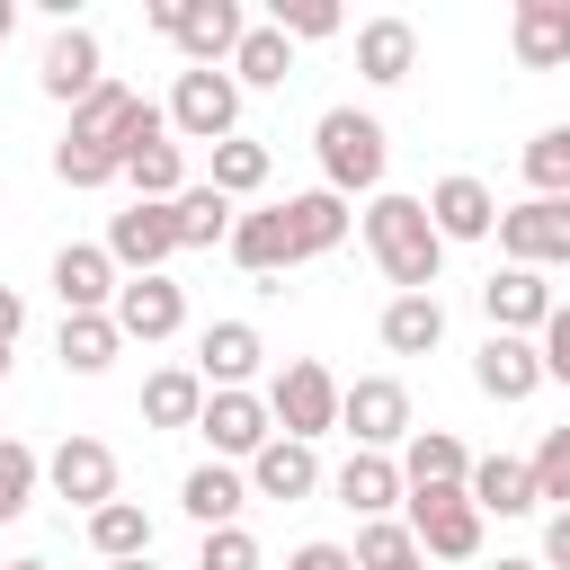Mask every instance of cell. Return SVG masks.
Returning a JSON list of instances; mask_svg holds the SVG:
<instances>
[{
    "label": "cell",
    "instance_id": "cell-1",
    "mask_svg": "<svg viewBox=\"0 0 570 570\" xmlns=\"http://www.w3.org/2000/svg\"><path fill=\"white\" fill-rule=\"evenodd\" d=\"M134 125H142V98H134L125 80H107L98 98L71 107V134L53 142V178H62V187H107V178H125Z\"/></svg>",
    "mask_w": 570,
    "mask_h": 570
},
{
    "label": "cell",
    "instance_id": "cell-2",
    "mask_svg": "<svg viewBox=\"0 0 570 570\" xmlns=\"http://www.w3.org/2000/svg\"><path fill=\"white\" fill-rule=\"evenodd\" d=\"M365 249L374 267L401 285V294H436V267H445V240L428 223V196H365Z\"/></svg>",
    "mask_w": 570,
    "mask_h": 570
},
{
    "label": "cell",
    "instance_id": "cell-3",
    "mask_svg": "<svg viewBox=\"0 0 570 570\" xmlns=\"http://www.w3.org/2000/svg\"><path fill=\"white\" fill-rule=\"evenodd\" d=\"M312 151H321V187H330V196H383L392 142H383V125H374L365 107H330V116L312 125Z\"/></svg>",
    "mask_w": 570,
    "mask_h": 570
},
{
    "label": "cell",
    "instance_id": "cell-4",
    "mask_svg": "<svg viewBox=\"0 0 570 570\" xmlns=\"http://www.w3.org/2000/svg\"><path fill=\"white\" fill-rule=\"evenodd\" d=\"M338 374L321 365V356H294V365H276V383H267V410H276V436H303V445H321L330 428H338Z\"/></svg>",
    "mask_w": 570,
    "mask_h": 570
},
{
    "label": "cell",
    "instance_id": "cell-5",
    "mask_svg": "<svg viewBox=\"0 0 570 570\" xmlns=\"http://www.w3.org/2000/svg\"><path fill=\"white\" fill-rule=\"evenodd\" d=\"M338 428L356 436V454L410 445V383H401V374H356V383L338 392Z\"/></svg>",
    "mask_w": 570,
    "mask_h": 570
},
{
    "label": "cell",
    "instance_id": "cell-6",
    "mask_svg": "<svg viewBox=\"0 0 570 570\" xmlns=\"http://www.w3.org/2000/svg\"><path fill=\"white\" fill-rule=\"evenodd\" d=\"M499 249L508 267H570V196H525V205H499Z\"/></svg>",
    "mask_w": 570,
    "mask_h": 570
},
{
    "label": "cell",
    "instance_id": "cell-7",
    "mask_svg": "<svg viewBox=\"0 0 570 570\" xmlns=\"http://www.w3.org/2000/svg\"><path fill=\"white\" fill-rule=\"evenodd\" d=\"M169 134H187V142H232V134H240V80H232V71H178V89H169Z\"/></svg>",
    "mask_w": 570,
    "mask_h": 570
},
{
    "label": "cell",
    "instance_id": "cell-8",
    "mask_svg": "<svg viewBox=\"0 0 570 570\" xmlns=\"http://www.w3.org/2000/svg\"><path fill=\"white\" fill-rule=\"evenodd\" d=\"M410 534H419V552H436V561H472V552H481V508H472V490H410Z\"/></svg>",
    "mask_w": 570,
    "mask_h": 570
},
{
    "label": "cell",
    "instance_id": "cell-9",
    "mask_svg": "<svg viewBox=\"0 0 570 570\" xmlns=\"http://www.w3.org/2000/svg\"><path fill=\"white\" fill-rule=\"evenodd\" d=\"M205 445L223 454V463H249L267 436H276V410H267V392H205Z\"/></svg>",
    "mask_w": 570,
    "mask_h": 570
},
{
    "label": "cell",
    "instance_id": "cell-10",
    "mask_svg": "<svg viewBox=\"0 0 570 570\" xmlns=\"http://www.w3.org/2000/svg\"><path fill=\"white\" fill-rule=\"evenodd\" d=\"M45 481H53V499H71V508H107L116 499V454L98 445V436H62L53 454H45Z\"/></svg>",
    "mask_w": 570,
    "mask_h": 570
},
{
    "label": "cell",
    "instance_id": "cell-11",
    "mask_svg": "<svg viewBox=\"0 0 570 570\" xmlns=\"http://www.w3.org/2000/svg\"><path fill=\"white\" fill-rule=\"evenodd\" d=\"M240 36H249V18L232 9V0H187L178 9V53H187V71H223L232 53H240Z\"/></svg>",
    "mask_w": 570,
    "mask_h": 570
},
{
    "label": "cell",
    "instance_id": "cell-12",
    "mask_svg": "<svg viewBox=\"0 0 570 570\" xmlns=\"http://www.w3.org/2000/svg\"><path fill=\"white\" fill-rule=\"evenodd\" d=\"M428 223H436V240H490L499 232V196L472 169H454V178L428 187Z\"/></svg>",
    "mask_w": 570,
    "mask_h": 570
},
{
    "label": "cell",
    "instance_id": "cell-13",
    "mask_svg": "<svg viewBox=\"0 0 570 570\" xmlns=\"http://www.w3.org/2000/svg\"><path fill=\"white\" fill-rule=\"evenodd\" d=\"M107 258L134 267V276H160V258H178V223H169V205H125V214L107 223Z\"/></svg>",
    "mask_w": 570,
    "mask_h": 570
},
{
    "label": "cell",
    "instance_id": "cell-14",
    "mask_svg": "<svg viewBox=\"0 0 570 570\" xmlns=\"http://www.w3.org/2000/svg\"><path fill=\"white\" fill-rule=\"evenodd\" d=\"M53 294H62V312H116V294H125V276H116V258H107V240L89 249V240H71V249H53Z\"/></svg>",
    "mask_w": 570,
    "mask_h": 570
},
{
    "label": "cell",
    "instance_id": "cell-15",
    "mask_svg": "<svg viewBox=\"0 0 570 570\" xmlns=\"http://www.w3.org/2000/svg\"><path fill=\"white\" fill-rule=\"evenodd\" d=\"M481 312H490V330H508V338H543V321H552V285H543L534 267H499V276L481 285Z\"/></svg>",
    "mask_w": 570,
    "mask_h": 570
},
{
    "label": "cell",
    "instance_id": "cell-16",
    "mask_svg": "<svg viewBox=\"0 0 570 570\" xmlns=\"http://www.w3.org/2000/svg\"><path fill=\"white\" fill-rule=\"evenodd\" d=\"M116 330L142 338V347H160V338L187 330V294H178L169 276H125V294H116Z\"/></svg>",
    "mask_w": 570,
    "mask_h": 570
},
{
    "label": "cell",
    "instance_id": "cell-17",
    "mask_svg": "<svg viewBox=\"0 0 570 570\" xmlns=\"http://www.w3.org/2000/svg\"><path fill=\"white\" fill-rule=\"evenodd\" d=\"M258 365H267V338H258L249 321H214V330L196 338V374H205V392H249Z\"/></svg>",
    "mask_w": 570,
    "mask_h": 570
},
{
    "label": "cell",
    "instance_id": "cell-18",
    "mask_svg": "<svg viewBox=\"0 0 570 570\" xmlns=\"http://www.w3.org/2000/svg\"><path fill=\"white\" fill-rule=\"evenodd\" d=\"M472 383H481L490 401H534V392H543V347H534V338L490 330V338H481V356H472Z\"/></svg>",
    "mask_w": 570,
    "mask_h": 570
},
{
    "label": "cell",
    "instance_id": "cell-19",
    "mask_svg": "<svg viewBox=\"0 0 570 570\" xmlns=\"http://www.w3.org/2000/svg\"><path fill=\"white\" fill-rule=\"evenodd\" d=\"M45 98H62V107H80V98H98L107 89V71H98V36L89 27H53V45H45Z\"/></svg>",
    "mask_w": 570,
    "mask_h": 570
},
{
    "label": "cell",
    "instance_id": "cell-20",
    "mask_svg": "<svg viewBox=\"0 0 570 570\" xmlns=\"http://www.w3.org/2000/svg\"><path fill=\"white\" fill-rule=\"evenodd\" d=\"M276 214H285V249H294V267H303V258H330V249L347 240V196H330V187H303V196H285Z\"/></svg>",
    "mask_w": 570,
    "mask_h": 570
},
{
    "label": "cell",
    "instance_id": "cell-21",
    "mask_svg": "<svg viewBox=\"0 0 570 570\" xmlns=\"http://www.w3.org/2000/svg\"><path fill=\"white\" fill-rule=\"evenodd\" d=\"M321 490V454L303 445V436H267L258 454H249V499H312Z\"/></svg>",
    "mask_w": 570,
    "mask_h": 570
},
{
    "label": "cell",
    "instance_id": "cell-22",
    "mask_svg": "<svg viewBox=\"0 0 570 570\" xmlns=\"http://www.w3.org/2000/svg\"><path fill=\"white\" fill-rule=\"evenodd\" d=\"M330 490H338V508H356V525H374V517H392V499H410L401 454H347L330 472Z\"/></svg>",
    "mask_w": 570,
    "mask_h": 570
},
{
    "label": "cell",
    "instance_id": "cell-23",
    "mask_svg": "<svg viewBox=\"0 0 570 570\" xmlns=\"http://www.w3.org/2000/svg\"><path fill=\"white\" fill-rule=\"evenodd\" d=\"M508 45H517L525 71H561V62H570V0H517Z\"/></svg>",
    "mask_w": 570,
    "mask_h": 570
},
{
    "label": "cell",
    "instance_id": "cell-24",
    "mask_svg": "<svg viewBox=\"0 0 570 570\" xmlns=\"http://www.w3.org/2000/svg\"><path fill=\"white\" fill-rule=\"evenodd\" d=\"M463 490H472V508H481V517H534V508H543V499H534V463H525V454H481Z\"/></svg>",
    "mask_w": 570,
    "mask_h": 570
},
{
    "label": "cell",
    "instance_id": "cell-25",
    "mask_svg": "<svg viewBox=\"0 0 570 570\" xmlns=\"http://www.w3.org/2000/svg\"><path fill=\"white\" fill-rule=\"evenodd\" d=\"M401 481H410V490H463V481H472L463 436H445V428H410V445H401Z\"/></svg>",
    "mask_w": 570,
    "mask_h": 570
},
{
    "label": "cell",
    "instance_id": "cell-26",
    "mask_svg": "<svg viewBox=\"0 0 570 570\" xmlns=\"http://www.w3.org/2000/svg\"><path fill=\"white\" fill-rule=\"evenodd\" d=\"M178 508L214 534V525H240V508H249V472H232V463H196L187 481H178Z\"/></svg>",
    "mask_w": 570,
    "mask_h": 570
},
{
    "label": "cell",
    "instance_id": "cell-27",
    "mask_svg": "<svg viewBox=\"0 0 570 570\" xmlns=\"http://www.w3.org/2000/svg\"><path fill=\"white\" fill-rule=\"evenodd\" d=\"M410 62H419V27H410V18H365V27H356V71H365L374 89L410 80Z\"/></svg>",
    "mask_w": 570,
    "mask_h": 570
},
{
    "label": "cell",
    "instance_id": "cell-28",
    "mask_svg": "<svg viewBox=\"0 0 570 570\" xmlns=\"http://www.w3.org/2000/svg\"><path fill=\"white\" fill-rule=\"evenodd\" d=\"M232 80H240V89H285V80H294V36H285L276 18L249 27L240 53H232Z\"/></svg>",
    "mask_w": 570,
    "mask_h": 570
},
{
    "label": "cell",
    "instance_id": "cell-29",
    "mask_svg": "<svg viewBox=\"0 0 570 570\" xmlns=\"http://www.w3.org/2000/svg\"><path fill=\"white\" fill-rule=\"evenodd\" d=\"M125 187H134V205H178L187 196V151L160 134V142H142L134 160H125Z\"/></svg>",
    "mask_w": 570,
    "mask_h": 570
},
{
    "label": "cell",
    "instance_id": "cell-30",
    "mask_svg": "<svg viewBox=\"0 0 570 570\" xmlns=\"http://www.w3.org/2000/svg\"><path fill=\"white\" fill-rule=\"evenodd\" d=\"M169 223H178V249H214V240H232L240 214H232V196H223L214 178H196V187L169 205Z\"/></svg>",
    "mask_w": 570,
    "mask_h": 570
},
{
    "label": "cell",
    "instance_id": "cell-31",
    "mask_svg": "<svg viewBox=\"0 0 570 570\" xmlns=\"http://www.w3.org/2000/svg\"><path fill=\"white\" fill-rule=\"evenodd\" d=\"M436 338H445V303L436 294H392L383 303V347L392 356H428Z\"/></svg>",
    "mask_w": 570,
    "mask_h": 570
},
{
    "label": "cell",
    "instance_id": "cell-32",
    "mask_svg": "<svg viewBox=\"0 0 570 570\" xmlns=\"http://www.w3.org/2000/svg\"><path fill=\"white\" fill-rule=\"evenodd\" d=\"M62 365L71 374H107L116 365V347H125V330H116V312H62Z\"/></svg>",
    "mask_w": 570,
    "mask_h": 570
},
{
    "label": "cell",
    "instance_id": "cell-33",
    "mask_svg": "<svg viewBox=\"0 0 570 570\" xmlns=\"http://www.w3.org/2000/svg\"><path fill=\"white\" fill-rule=\"evenodd\" d=\"M142 419H151V428H196V419H205V374H196V365H160V374L142 383Z\"/></svg>",
    "mask_w": 570,
    "mask_h": 570
},
{
    "label": "cell",
    "instance_id": "cell-34",
    "mask_svg": "<svg viewBox=\"0 0 570 570\" xmlns=\"http://www.w3.org/2000/svg\"><path fill=\"white\" fill-rule=\"evenodd\" d=\"M223 249H232V258H240L249 276H276V267H294V249H285V214H276V205H258V214H240Z\"/></svg>",
    "mask_w": 570,
    "mask_h": 570
},
{
    "label": "cell",
    "instance_id": "cell-35",
    "mask_svg": "<svg viewBox=\"0 0 570 570\" xmlns=\"http://www.w3.org/2000/svg\"><path fill=\"white\" fill-rule=\"evenodd\" d=\"M89 543H98V561H151V517L134 499H107L89 517Z\"/></svg>",
    "mask_w": 570,
    "mask_h": 570
},
{
    "label": "cell",
    "instance_id": "cell-36",
    "mask_svg": "<svg viewBox=\"0 0 570 570\" xmlns=\"http://www.w3.org/2000/svg\"><path fill=\"white\" fill-rule=\"evenodd\" d=\"M36 481H45V454L27 436H0V525H18L36 508Z\"/></svg>",
    "mask_w": 570,
    "mask_h": 570
},
{
    "label": "cell",
    "instance_id": "cell-37",
    "mask_svg": "<svg viewBox=\"0 0 570 570\" xmlns=\"http://www.w3.org/2000/svg\"><path fill=\"white\" fill-rule=\"evenodd\" d=\"M267 169H276V160H267V142H258V134L214 142V187H223V196H258V187H267Z\"/></svg>",
    "mask_w": 570,
    "mask_h": 570
},
{
    "label": "cell",
    "instance_id": "cell-38",
    "mask_svg": "<svg viewBox=\"0 0 570 570\" xmlns=\"http://www.w3.org/2000/svg\"><path fill=\"white\" fill-rule=\"evenodd\" d=\"M517 169H525L534 196H570V125H543V134L517 151Z\"/></svg>",
    "mask_w": 570,
    "mask_h": 570
},
{
    "label": "cell",
    "instance_id": "cell-39",
    "mask_svg": "<svg viewBox=\"0 0 570 570\" xmlns=\"http://www.w3.org/2000/svg\"><path fill=\"white\" fill-rule=\"evenodd\" d=\"M401 561H428V552H419V534H410L401 517L356 525V570H401Z\"/></svg>",
    "mask_w": 570,
    "mask_h": 570
},
{
    "label": "cell",
    "instance_id": "cell-40",
    "mask_svg": "<svg viewBox=\"0 0 570 570\" xmlns=\"http://www.w3.org/2000/svg\"><path fill=\"white\" fill-rule=\"evenodd\" d=\"M525 463H534V499L570 508V419H561V428H543V445H534Z\"/></svg>",
    "mask_w": 570,
    "mask_h": 570
},
{
    "label": "cell",
    "instance_id": "cell-41",
    "mask_svg": "<svg viewBox=\"0 0 570 570\" xmlns=\"http://www.w3.org/2000/svg\"><path fill=\"white\" fill-rule=\"evenodd\" d=\"M196 570H258V534L249 525H214L205 552H196Z\"/></svg>",
    "mask_w": 570,
    "mask_h": 570
},
{
    "label": "cell",
    "instance_id": "cell-42",
    "mask_svg": "<svg viewBox=\"0 0 570 570\" xmlns=\"http://www.w3.org/2000/svg\"><path fill=\"white\" fill-rule=\"evenodd\" d=\"M276 27L285 36H338V9L330 0H276Z\"/></svg>",
    "mask_w": 570,
    "mask_h": 570
},
{
    "label": "cell",
    "instance_id": "cell-43",
    "mask_svg": "<svg viewBox=\"0 0 570 570\" xmlns=\"http://www.w3.org/2000/svg\"><path fill=\"white\" fill-rule=\"evenodd\" d=\"M543 383H570V303H552V321H543Z\"/></svg>",
    "mask_w": 570,
    "mask_h": 570
},
{
    "label": "cell",
    "instance_id": "cell-44",
    "mask_svg": "<svg viewBox=\"0 0 570 570\" xmlns=\"http://www.w3.org/2000/svg\"><path fill=\"white\" fill-rule=\"evenodd\" d=\"M285 570H356V552H347V543H294Z\"/></svg>",
    "mask_w": 570,
    "mask_h": 570
},
{
    "label": "cell",
    "instance_id": "cell-45",
    "mask_svg": "<svg viewBox=\"0 0 570 570\" xmlns=\"http://www.w3.org/2000/svg\"><path fill=\"white\" fill-rule=\"evenodd\" d=\"M543 570H570V508H552L543 525Z\"/></svg>",
    "mask_w": 570,
    "mask_h": 570
},
{
    "label": "cell",
    "instance_id": "cell-46",
    "mask_svg": "<svg viewBox=\"0 0 570 570\" xmlns=\"http://www.w3.org/2000/svg\"><path fill=\"white\" fill-rule=\"evenodd\" d=\"M18 330H27V303H18V285H0V347H18Z\"/></svg>",
    "mask_w": 570,
    "mask_h": 570
},
{
    "label": "cell",
    "instance_id": "cell-47",
    "mask_svg": "<svg viewBox=\"0 0 570 570\" xmlns=\"http://www.w3.org/2000/svg\"><path fill=\"white\" fill-rule=\"evenodd\" d=\"M9 27H18V9H9V0H0V45H9Z\"/></svg>",
    "mask_w": 570,
    "mask_h": 570
},
{
    "label": "cell",
    "instance_id": "cell-48",
    "mask_svg": "<svg viewBox=\"0 0 570 570\" xmlns=\"http://www.w3.org/2000/svg\"><path fill=\"white\" fill-rule=\"evenodd\" d=\"M490 570H543V561H508V552H499V561H490Z\"/></svg>",
    "mask_w": 570,
    "mask_h": 570
},
{
    "label": "cell",
    "instance_id": "cell-49",
    "mask_svg": "<svg viewBox=\"0 0 570 570\" xmlns=\"http://www.w3.org/2000/svg\"><path fill=\"white\" fill-rule=\"evenodd\" d=\"M0 570H53V561H36V552H27V561H0Z\"/></svg>",
    "mask_w": 570,
    "mask_h": 570
},
{
    "label": "cell",
    "instance_id": "cell-50",
    "mask_svg": "<svg viewBox=\"0 0 570 570\" xmlns=\"http://www.w3.org/2000/svg\"><path fill=\"white\" fill-rule=\"evenodd\" d=\"M107 570H151V561H107Z\"/></svg>",
    "mask_w": 570,
    "mask_h": 570
},
{
    "label": "cell",
    "instance_id": "cell-51",
    "mask_svg": "<svg viewBox=\"0 0 570 570\" xmlns=\"http://www.w3.org/2000/svg\"><path fill=\"white\" fill-rule=\"evenodd\" d=\"M0 383H9V347H0Z\"/></svg>",
    "mask_w": 570,
    "mask_h": 570
},
{
    "label": "cell",
    "instance_id": "cell-52",
    "mask_svg": "<svg viewBox=\"0 0 570 570\" xmlns=\"http://www.w3.org/2000/svg\"><path fill=\"white\" fill-rule=\"evenodd\" d=\"M401 570H428V561H401Z\"/></svg>",
    "mask_w": 570,
    "mask_h": 570
}]
</instances>
